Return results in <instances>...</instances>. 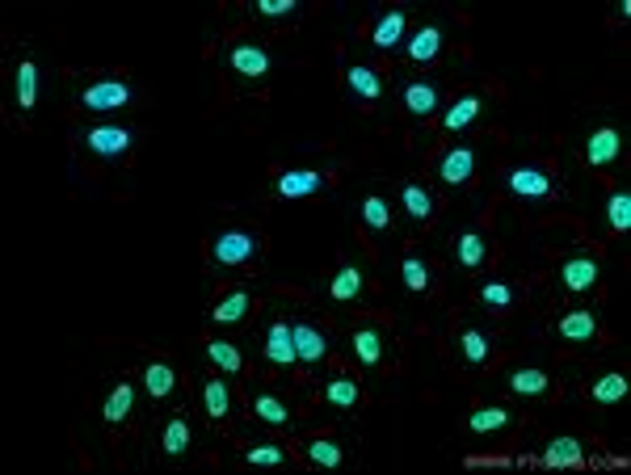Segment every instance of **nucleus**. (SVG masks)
Returning a JSON list of instances; mask_svg holds the SVG:
<instances>
[{
    "instance_id": "1a4fd4ad",
    "label": "nucleus",
    "mask_w": 631,
    "mask_h": 475,
    "mask_svg": "<svg viewBox=\"0 0 631 475\" xmlns=\"http://www.w3.org/2000/svg\"><path fill=\"white\" fill-rule=\"evenodd\" d=\"M291 337H295V358H299V366L316 370L324 358H329V333H324L316 320H295V324H291Z\"/></svg>"
},
{
    "instance_id": "a878e982",
    "label": "nucleus",
    "mask_w": 631,
    "mask_h": 475,
    "mask_svg": "<svg viewBox=\"0 0 631 475\" xmlns=\"http://www.w3.org/2000/svg\"><path fill=\"white\" fill-rule=\"evenodd\" d=\"M198 404H202V412H207L211 421H228V417H232V404H236V400H232V387H228V383H223V379H211V375H207V379L198 383Z\"/></svg>"
},
{
    "instance_id": "4468645a",
    "label": "nucleus",
    "mask_w": 631,
    "mask_h": 475,
    "mask_svg": "<svg viewBox=\"0 0 631 475\" xmlns=\"http://www.w3.org/2000/svg\"><path fill=\"white\" fill-rule=\"evenodd\" d=\"M598 333H602V324H598V316L589 312V307H573V312H564L556 320V337L568 341V345H594Z\"/></svg>"
},
{
    "instance_id": "c85d7f7f",
    "label": "nucleus",
    "mask_w": 631,
    "mask_h": 475,
    "mask_svg": "<svg viewBox=\"0 0 631 475\" xmlns=\"http://www.w3.org/2000/svg\"><path fill=\"white\" fill-rule=\"evenodd\" d=\"M13 101L22 114H34L38 106V64L30 55L17 59V72H13Z\"/></svg>"
},
{
    "instance_id": "a211bd4d",
    "label": "nucleus",
    "mask_w": 631,
    "mask_h": 475,
    "mask_svg": "<svg viewBox=\"0 0 631 475\" xmlns=\"http://www.w3.org/2000/svg\"><path fill=\"white\" fill-rule=\"evenodd\" d=\"M619 156H623V131L619 127H598L585 139V160L594 164V169H610V164H619Z\"/></svg>"
},
{
    "instance_id": "f3484780",
    "label": "nucleus",
    "mask_w": 631,
    "mask_h": 475,
    "mask_svg": "<svg viewBox=\"0 0 631 475\" xmlns=\"http://www.w3.org/2000/svg\"><path fill=\"white\" fill-rule=\"evenodd\" d=\"M194 450V425L190 417H181V412H169L165 421H160V454L165 459H181V454Z\"/></svg>"
},
{
    "instance_id": "f704fd0d",
    "label": "nucleus",
    "mask_w": 631,
    "mask_h": 475,
    "mask_svg": "<svg viewBox=\"0 0 631 475\" xmlns=\"http://www.w3.org/2000/svg\"><path fill=\"white\" fill-rule=\"evenodd\" d=\"M202 354H207V362L215 370H223V375H240V370H244V354H240L232 341L211 337V341H202Z\"/></svg>"
},
{
    "instance_id": "a19ab883",
    "label": "nucleus",
    "mask_w": 631,
    "mask_h": 475,
    "mask_svg": "<svg viewBox=\"0 0 631 475\" xmlns=\"http://www.w3.org/2000/svg\"><path fill=\"white\" fill-rule=\"evenodd\" d=\"M253 13L261 17V22H295V17L303 13L299 0H257Z\"/></svg>"
},
{
    "instance_id": "ea45409f",
    "label": "nucleus",
    "mask_w": 631,
    "mask_h": 475,
    "mask_svg": "<svg viewBox=\"0 0 631 475\" xmlns=\"http://www.w3.org/2000/svg\"><path fill=\"white\" fill-rule=\"evenodd\" d=\"M606 227H610V232H619V236L631 227V194L627 190H615L606 198Z\"/></svg>"
},
{
    "instance_id": "e433bc0d",
    "label": "nucleus",
    "mask_w": 631,
    "mask_h": 475,
    "mask_svg": "<svg viewBox=\"0 0 631 475\" xmlns=\"http://www.w3.org/2000/svg\"><path fill=\"white\" fill-rule=\"evenodd\" d=\"M476 299H480V307H488V312H510V307L518 303V291L510 282H480Z\"/></svg>"
},
{
    "instance_id": "bb28decb",
    "label": "nucleus",
    "mask_w": 631,
    "mask_h": 475,
    "mask_svg": "<svg viewBox=\"0 0 631 475\" xmlns=\"http://www.w3.org/2000/svg\"><path fill=\"white\" fill-rule=\"evenodd\" d=\"M539 463L543 467H581L585 463V442L573 438V433H560V438H552V442L543 446Z\"/></svg>"
},
{
    "instance_id": "412c9836",
    "label": "nucleus",
    "mask_w": 631,
    "mask_h": 475,
    "mask_svg": "<svg viewBox=\"0 0 631 475\" xmlns=\"http://www.w3.org/2000/svg\"><path fill=\"white\" fill-rule=\"evenodd\" d=\"M329 295H333V303H358V299H366V270H362L358 261H341L337 265V274L329 282Z\"/></svg>"
},
{
    "instance_id": "7c9ffc66",
    "label": "nucleus",
    "mask_w": 631,
    "mask_h": 475,
    "mask_svg": "<svg viewBox=\"0 0 631 475\" xmlns=\"http://www.w3.org/2000/svg\"><path fill=\"white\" fill-rule=\"evenodd\" d=\"M139 379H144V391L152 400H169L177 391V370L165 358H148L144 370H139Z\"/></svg>"
},
{
    "instance_id": "9d476101",
    "label": "nucleus",
    "mask_w": 631,
    "mask_h": 475,
    "mask_svg": "<svg viewBox=\"0 0 631 475\" xmlns=\"http://www.w3.org/2000/svg\"><path fill=\"white\" fill-rule=\"evenodd\" d=\"M602 278V265L598 257H589V253H568L560 261V286L564 291H573V295H585V291H594Z\"/></svg>"
},
{
    "instance_id": "7ed1b4c3",
    "label": "nucleus",
    "mask_w": 631,
    "mask_h": 475,
    "mask_svg": "<svg viewBox=\"0 0 631 475\" xmlns=\"http://www.w3.org/2000/svg\"><path fill=\"white\" fill-rule=\"evenodd\" d=\"M135 139H139L135 127H122V122H97V127H85L76 135V148L85 152L89 160L114 164V160H122L135 148Z\"/></svg>"
},
{
    "instance_id": "79ce46f5",
    "label": "nucleus",
    "mask_w": 631,
    "mask_h": 475,
    "mask_svg": "<svg viewBox=\"0 0 631 475\" xmlns=\"http://www.w3.org/2000/svg\"><path fill=\"white\" fill-rule=\"evenodd\" d=\"M240 463H244V467H282V463H287V450H282L278 442H266V446L244 450Z\"/></svg>"
},
{
    "instance_id": "dca6fc26",
    "label": "nucleus",
    "mask_w": 631,
    "mask_h": 475,
    "mask_svg": "<svg viewBox=\"0 0 631 475\" xmlns=\"http://www.w3.org/2000/svg\"><path fill=\"white\" fill-rule=\"evenodd\" d=\"M249 412L261 421V425H270V429H287L295 421V412L291 404L278 396V391H266V387H257L253 396H249Z\"/></svg>"
},
{
    "instance_id": "b1692460",
    "label": "nucleus",
    "mask_w": 631,
    "mask_h": 475,
    "mask_svg": "<svg viewBox=\"0 0 631 475\" xmlns=\"http://www.w3.org/2000/svg\"><path fill=\"white\" fill-rule=\"evenodd\" d=\"M358 219H362V227L371 236H388L392 232V202H388V194H362L358 198Z\"/></svg>"
},
{
    "instance_id": "423d86ee",
    "label": "nucleus",
    "mask_w": 631,
    "mask_h": 475,
    "mask_svg": "<svg viewBox=\"0 0 631 475\" xmlns=\"http://www.w3.org/2000/svg\"><path fill=\"white\" fill-rule=\"evenodd\" d=\"M350 349H354V358H358L366 370H375V366L388 362V354H392V337H388V328H383V324L366 320V324H358L354 333H350Z\"/></svg>"
},
{
    "instance_id": "6e6552de",
    "label": "nucleus",
    "mask_w": 631,
    "mask_h": 475,
    "mask_svg": "<svg viewBox=\"0 0 631 475\" xmlns=\"http://www.w3.org/2000/svg\"><path fill=\"white\" fill-rule=\"evenodd\" d=\"M261 354H266V362L274 370H295L299 358H295V337H291V324L287 320H266V328H261Z\"/></svg>"
},
{
    "instance_id": "9b49d317",
    "label": "nucleus",
    "mask_w": 631,
    "mask_h": 475,
    "mask_svg": "<svg viewBox=\"0 0 631 475\" xmlns=\"http://www.w3.org/2000/svg\"><path fill=\"white\" fill-rule=\"evenodd\" d=\"M324 185H329V173H324V169H282V173L274 177V194L287 198V202H295V198L320 194Z\"/></svg>"
},
{
    "instance_id": "58836bf2",
    "label": "nucleus",
    "mask_w": 631,
    "mask_h": 475,
    "mask_svg": "<svg viewBox=\"0 0 631 475\" xmlns=\"http://www.w3.org/2000/svg\"><path fill=\"white\" fill-rule=\"evenodd\" d=\"M303 459L316 463V467H341L345 463V450L333 438H312V442H303Z\"/></svg>"
},
{
    "instance_id": "20e7f679",
    "label": "nucleus",
    "mask_w": 631,
    "mask_h": 475,
    "mask_svg": "<svg viewBox=\"0 0 631 475\" xmlns=\"http://www.w3.org/2000/svg\"><path fill=\"white\" fill-rule=\"evenodd\" d=\"M223 68H228L240 85H261V80L274 72V55L266 43H257V38H232V43L223 47Z\"/></svg>"
},
{
    "instance_id": "aec40b11",
    "label": "nucleus",
    "mask_w": 631,
    "mask_h": 475,
    "mask_svg": "<svg viewBox=\"0 0 631 475\" xmlns=\"http://www.w3.org/2000/svg\"><path fill=\"white\" fill-rule=\"evenodd\" d=\"M505 387H510L514 396L539 400V396L552 391V375H547L543 366H510V370H505Z\"/></svg>"
},
{
    "instance_id": "2f4dec72",
    "label": "nucleus",
    "mask_w": 631,
    "mask_h": 475,
    "mask_svg": "<svg viewBox=\"0 0 631 475\" xmlns=\"http://www.w3.org/2000/svg\"><path fill=\"white\" fill-rule=\"evenodd\" d=\"M345 89H350L358 101H379L383 97V76L371 64H350L345 68Z\"/></svg>"
},
{
    "instance_id": "cd10ccee",
    "label": "nucleus",
    "mask_w": 631,
    "mask_h": 475,
    "mask_svg": "<svg viewBox=\"0 0 631 475\" xmlns=\"http://www.w3.org/2000/svg\"><path fill=\"white\" fill-rule=\"evenodd\" d=\"M404 51H409L413 64H434L438 51H442V26L438 22L417 26L409 38H404Z\"/></svg>"
},
{
    "instance_id": "72a5a7b5",
    "label": "nucleus",
    "mask_w": 631,
    "mask_h": 475,
    "mask_svg": "<svg viewBox=\"0 0 631 475\" xmlns=\"http://www.w3.org/2000/svg\"><path fill=\"white\" fill-rule=\"evenodd\" d=\"M324 404L329 408H341V412H354L362 404V387L350 379V375H333L324 383Z\"/></svg>"
},
{
    "instance_id": "4be33fe9",
    "label": "nucleus",
    "mask_w": 631,
    "mask_h": 475,
    "mask_svg": "<svg viewBox=\"0 0 631 475\" xmlns=\"http://www.w3.org/2000/svg\"><path fill=\"white\" fill-rule=\"evenodd\" d=\"M400 206H404V215H409L413 223H430L438 215V198L430 185H421V181H404L400 185Z\"/></svg>"
},
{
    "instance_id": "c756f323",
    "label": "nucleus",
    "mask_w": 631,
    "mask_h": 475,
    "mask_svg": "<svg viewBox=\"0 0 631 475\" xmlns=\"http://www.w3.org/2000/svg\"><path fill=\"white\" fill-rule=\"evenodd\" d=\"M627 391H631V379L623 375V370H606V375H598L594 383H589V404L594 408H610V404H619L627 400Z\"/></svg>"
},
{
    "instance_id": "4c0bfd02",
    "label": "nucleus",
    "mask_w": 631,
    "mask_h": 475,
    "mask_svg": "<svg viewBox=\"0 0 631 475\" xmlns=\"http://www.w3.org/2000/svg\"><path fill=\"white\" fill-rule=\"evenodd\" d=\"M514 417L510 408H472L467 412V429L472 433H497V429H510Z\"/></svg>"
},
{
    "instance_id": "c9c22d12",
    "label": "nucleus",
    "mask_w": 631,
    "mask_h": 475,
    "mask_svg": "<svg viewBox=\"0 0 631 475\" xmlns=\"http://www.w3.org/2000/svg\"><path fill=\"white\" fill-rule=\"evenodd\" d=\"M400 282L409 286L413 295H421V291H430V282H434V274H430V265H425V257H417V253H404L400 257Z\"/></svg>"
},
{
    "instance_id": "2eb2a0df",
    "label": "nucleus",
    "mask_w": 631,
    "mask_h": 475,
    "mask_svg": "<svg viewBox=\"0 0 631 475\" xmlns=\"http://www.w3.org/2000/svg\"><path fill=\"white\" fill-rule=\"evenodd\" d=\"M404 38H409V13L404 9H388V13H379L375 22H371V47L375 51H396Z\"/></svg>"
},
{
    "instance_id": "0eeeda50",
    "label": "nucleus",
    "mask_w": 631,
    "mask_h": 475,
    "mask_svg": "<svg viewBox=\"0 0 631 475\" xmlns=\"http://www.w3.org/2000/svg\"><path fill=\"white\" fill-rule=\"evenodd\" d=\"M505 190L518 198H531V202H547L556 194V181L539 164H514V169H505Z\"/></svg>"
},
{
    "instance_id": "393cba45",
    "label": "nucleus",
    "mask_w": 631,
    "mask_h": 475,
    "mask_svg": "<svg viewBox=\"0 0 631 475\" xmlns=\"http://www.w3.org/2000/svg\"><path fill=\"white\" fill-rule=\"evenodd\" d=\"M249 312H253V295L244 286H232V291H223L211 303V324H240L249 320Z\"/></svg>"
},
{
    "instance_id": "37998d69",
    "label": "nucleus",
    "mask_w": 631,
    "mask_h": 475,
    "mask_svg": "<svg viewBox=\"0 0 631 475\" xmlns=\"http://www.w3.org/2000/svg\"><path fill=\"white\" fill-rule=\"evenodd\" d=\"M615 13H619V22H627V17H631V0H619Z\"/></svg>"
},
{
    "instance_id": "f03ea898",
    "label": "nucleus",
    "mask_w": 631,
    "mask_h": 475,
    "mask_svg": "<svg viewBox=\"0 0 631 475\" xmlns=\"http://www.w3.org/2000/svg\"><path fill=\"white\" fill-rule=\"evenodd\" d=\"M211 265L215 270H244L253 265L257 253H261V232L257 227H244V223H232V227H219L211 236Z\"/></svg>"
},
{
    "instance_id": "39448f33",
    "label": "nucleus",
    "mask_w": 631,
    "mask_h": 475,
    "mask_svg": "<svg viewBox=\"0 0 631 475\" xmlns=\"http://www.w3.org/2000/svg\"><path fill=\"white\" fill-rule=\"evenodd\" d=\"M480 173V152L472 148V143H459V148H446L438 160H434V177L442 185H451V190H459V185H467Z\"/></svg>"
},
{
    "instance_id": "ddd939ff",
    "label": "nucleus",
    "mask_w": 631,
    "mask_h": 475,
    "mask_svg": "<svg viewBox=\"0 0 631 475\" xmlns=\"http://www.w3.org/2000/svg\"><path fill=\"white\" fill-rule=\"evenodd\" d=\"M484 110H488V93H484V89H467V93H459V97L451 101V110L442 114L446 135H463Z\"/></svg>"
},
{
    "instance_id": "6ab92c4d",
    "label": "nucleus",
    "mask_w": 631,
    "mask_h": 475,
    "mask_svg": "<svg viewBox=\"0 0 631 475\" xmlns=\"http://www.w3.org/2000/svg\"><path fill=\"white\" fill-rule=\"evenodd\" d=\"M459 358L467 370H480L493 362V333L480 324H463V333H459Z\"/></svg>"
},
{
    "instance_id": "5701e85b",
    "label": "nucleus",
    "mask_w": 631,
    "mask_h": 475,
    "mask_svg": "<svg viewBox=\"0 0 631 475\" xmlns=\"http://www.w3.org/2000/svg\"><path fill=\"white\" fill-rule=\"evenodd\" d=\"M131 412H135V383L118 379L106 396H101V421H106V425H127Z\"/></svg>"
},
{
    "instance_id": "f8f14e48",
    "label": "nucleus",
    "mask_w": 631,
    "mask_h": 475,
    "mask_svg": "<svg viewBox=\"0 0 631 475\" xmlns=\"http://www.w3.org/2000/svg\"><path fill=\"white\" fill-rule=\"evenodd\" d=\"M400 106L413 118H430L442 106V85L438 80H404L400 85Z\"/></svg>"
},
{
    "instance_id": "473e14b6",
    "label": "nucleus",
    "mask_w": 631,
    "mask_h": 475,
    "mask_svg": "<svg viewBox=\"0 0 631 475\" xmlns=\"http://www.w3.org/2000/svg\"><path fill=\"white\" fill-rule=\"evenodd\" d=\"M455 257L463 270H480V265L488 261V236L480 232V227H463L459 240H455Z\"/></svg>"
},
{
    "instance_id": "f257e3e1",
    "label": "nucleus",
    "mask_w": 631,
    "mask_h": 475,
    "mask_svg": "<svg viewBox=\"0 0 631 475\" xmlns=\"http://www.w3.org/2000/svg\"><path fill=\"white\" fill-rule=\"evenodd\" d=\"M135 101V85L127 76H89L85 85H76V110L80 114H118Z\"/></svg>"
}]
</instances>
